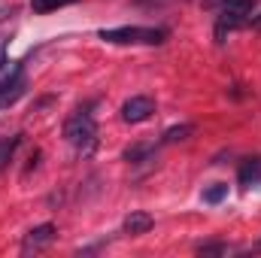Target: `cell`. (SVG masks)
Wrapping results in <instances>:
<instances>
[{"label": "cell", "instance_id": "obj_1", "mask_svg": "<svg viewBox=\"0 0 261 258\" xmlns=\"http://www.w3.org/2000/svg\"><path fill=\"white\" fill-rule=\"evenodd\" d=\"M100 40L107 43H119V46H158L167 40V31L164 28H137V24H125V28H103L97 34Z\"/></svg>", "mask_w": 261, "mask_h": 258}, {"label": "cell", "instance_id": "obj_2", "mask_svg": "<svg viewBox=\"0 0 261 258\" xmlns=\"http://www.w3.org/2000/svg\"><path fill=\"white\" fill-rule=\"evenodd\" d=\"M64 137L70 146L76 149H91L97 140V122L88 110H76L70 119L64 122Z\"/></svg>", "mask_w": 261, "mask_h": 258}, {"label": "cell", "instance_id": "obj_3", "mask_svg": "<svg viewBox=\"0 0 261 258\" xmlns=\"http://www.w3.org/2000/svg\"><path fill=\"white\" fill-rule=\"evenodd\" d=\"M152 113H155V100L149 94H134L122 104V122H128V125H140V122L152 119Z\"/></svg>", "mask_w": 261, "mask_h": 258}, {"label": "cell", "instance_id": "obj_4", "mask_svg": "<svg viewBox=\"0 0 261 258\" xmlns=\"http://www.w3.org/2000/svg\"><path fill=\"white\" fill-rule=\"evenodd\" d=\"M52 240H55V225H52V222L37 225V228H31V231L24 234V240H21V252H24V255L40 252V249H46Z\"/></svg>", "mask_w": 261, "mask_h": 258}, {"label": "cell", "instance_id": "obj_5", "mask_svg": "<svg viewBox=\"0 0 261 258\" xmlns=\"http://www.w3.org/2000/svg\"><path fill=\"white\" fill-rule=\"evenodd\" d=\"M21 79H24V67H21V61H9L6 55H0V91L12 88V85L21 82Z\"/></svg>", "mask_w": 261, "mask_h": 258}, {"label": "cell", "instance_id": "obj_6", "mask_svg": "<svg viewBox=\"0 0 261 258\" xmlns=\"http://www.w3.org/2000/svg\"><path fill=\"white\" fill-rule=\"evenodd\" d=\"M152 225H155V219H152L149 213L137 210V213H130L128 219H125L122 231H125L128 237H140V234H149V231H152Z\"/></svg>", "mask_w": 261, "mask_h": 258}, {"label": "cell", "instance_id": "obj_7", "mask_svg": "<svg viewBox=\"0 0 261 258\" xmlns=\"http://www.w3.org/2000/svg\"><path fill=\"white\" fill-rule=\"evenodd\" d=\"M243 189H261V158H246L237 173Z\"/></svg>", "mask_w": 261, "mask_h": 258}, {"label": "cell", "instance_id": "obj_8", "mask_svg": "<svg viewBox=\"0 0 261 258\" xmlns=\"http://www.w3.org/2000/svg\"><path fill=\"white\" fill-rule=\"evenodd\" d=\"M195 134V125H173V128L164 131V137H161V146H170V143H179V140H189Z\"/></svg>", "mask_w": 261, "mask_h": 258}, {"label": "cell", "instance_id": "obj_9", "mask_svg": "<svg viewBox=\"0 0 261 258\" xmlns=\"http://www.w3.org/2000/svg\"><path fill=\"white\" fill-rule=\"evenodd\" d=\"M152 155H155V146H143V143H137V146H130V149H125V161H130V164L149 161Z\"/></svg>", "mask_w": 261, "mask_h": 258}, {"label": "cell", "instance_id": "obj_10", "mask_svg": "<svg viewBox=\"0 0 261 258\" xmlns=\"http://www.w3.org/2000/svg\"><path fill=\"white\" fill-rule=\"evenodd\" d=\"M18 143H21V134H12L9 140H3L0 143V170L9 164V158L15 155V149H18Z\"/></svg>", "mask_w": 261, "mask_h": 258}, {"label": "cell", "instance_id": "obj_11", "mask_svg": "<svg viewBox=\"0 0 261 258\" xmlns=\"http://www.w3.org/2000/svg\"><path fill=\"white\" fill-rule=\"evenodd\" d=\"M21 94H24V79H21V82H15V85H12V88H6V91H0V110L12 107Z\"/></svg>", "mask_w": 261, "mask_h": 258}, {"label": "cell", "instance_id": "obj_12", "mask_svg": "<svg viewBox=\"0 0 261 258\" xmlns=\"http://www.w3.org/2000/svg\"><path fill=\"white\" fill-rule=\"evenodd\" d=\"M70 3H76V0H31V9L34 12H55L61 6H70Z\"/></svg>", "mask_w": 261, "mask_h": 258}, {"label": "cell", "instance_id": "obj_13", "mask_svg": "<svg viewBox=\"0 0 261 258\" xmlns=\"http://www.w3.org/2000/svg\"><path fill=\"white\" fill-rule=\"evenodd\" d=\"M225 197H228V186L225 183H216V186H210L203 192V203H222Z\"/></svg>", "mask_w": 261, "mask_h": 258}, {"label": "cell", "instance_id": "obj_14", "mask_svg": "<svg viewBox=\"0 0 261 258\" xmlns=\"http://www.w3.org/2000/svg\"><path fill=\"white\" fill-rule=\"evenodd\" d=\"M197 252L200 255H228V246L225 243H203V246H197Z\"/></svg>", "mask_w": 261, "mask_h": 258}, {"label": "cell", "instance_id": "obj_15", "mask_svg": "<svg viewBox=\"0 0 261 258\" xmlns=\"http://www.w3.org/2000/svg\"><path fill=\"white\" fill-rule=\"evenodd\" d=\"M249 24H252L255 31H261V15H258V18H249Z\"/></svg>", "mask_w": 261, "mask_h": 258}, {"label": "cell", "instance_id": "obj_16", "mask_svg": "<svg viewBox=\"0 0 261 258\" xmlns=\"http://www.w3.org/2000/svg\"><path fill=\"white\" fill-rule=\"evenodd\" d=\"M255 249H258V252H261V240H258V246H255Z\"/></svg>", "mask_w": 261, "mask_h": 258}]
</instances>
